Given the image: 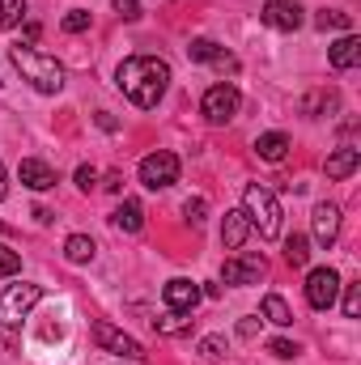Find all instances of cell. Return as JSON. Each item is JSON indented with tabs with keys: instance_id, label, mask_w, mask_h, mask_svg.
I'll list each match as a JSON object with an SVG mask.
<instances>
[{
	"instance_id": "f35d334b",
	"label": "cell",
	"mask_w": 361,
	"mask_h": 365,
	"mask_svg": "<svg viewBox=\"0 0 361 365\" xmlns=\"http://www.w3.org/2000/svg\"><path fill=\"white\" fill-rule=\"evenodd\" d=\"M4 191H9V182H4V166H0V200H4Z\"/></svg>"
},
{
	"instance_id": "7402d4cb",
	"label": "cell",
	"mask_w": 361,
	"mask_h": 365,
	"mask_svg": "<svg viewBox=\"0 0 361 365\" xmlns=\"http://www.w3.org/2000/svg\"><path fill=\"white\" fill-rule=\"evenodd\" d=\"M315 26L327 34V30H340V34H353V17L349 13H340V9H319L315 13Z\"/></svg>"
},
{
	"instance_id": "e575fe53",
	"label": "cell",
	"mask_w": 361,
	"mask_h": 365,
	"mask_svg": "<svg viewBox=\"0 0 361 365\" xmlns=\"http://www.w3.org/2000/svg\"><path fill=\"white\" fill-rule=\"evenodd\" d=\"M260 323H264V319H243V323H238V336H243V340H255V336H260Z\"/></svg>"
},
{
	"instance_id": "44dd1931",
	"label": "cell",
	"mask_w": 361,
	"mask_h": 365,
	"mask_svg": "<svg viewBox=\"0 0 361 365\" xmlns=\"http://www.w3.org/2000/svg\"><path fill=\"white\" fill-rule=\"evenodd\" d=\"M93 255H98V247H93L90 234H73V238L64 242V259H68V264H93Z\"/></svg>"
},
{
	"instance_id": "5bb4252c",
	"label": "cell",
	"mask_w": 361,
	"mask_h": 365,
	"mask_svg": "<svg viewBox=\"0 0 361 365\" xmlns=\"http://www.w3.org/2000/svg\"><path fill=\"white\" fill-rule=\"evenodd\" d=\"M327 64H332L336 73L357 68V64H361V38H357V34H340V38L332 43V51H327Z\"/></svg>"
},
{
	"instance_id": "ab89813d",
	"label": "cell",
	"mask_w": 361,
	"mask_h": 365,
	"mask_svg": "<svg viewBox=\"0 0 361 365\" xmlns=\"http://www.w3.org/2000/svg\"><path fill=\"white\" fill-rule=\"evenodd\" d=\"M0 86H4V77H0Z\"/></svg>"
},
{
	"instance_id": "7a4b0ae2",
	"label": "cell",
	"mask_w": 361,
	"mask_h": 365,
	"mask_svg": "<svg viewBox=\"0 0 361 365\" xmlns=\"http://www.w3.org/2000/svg\"><path fill=\"white\" fill-rule=\"evenodd\" d=\"M43 302V289L21 280V284H9L0 293V353H13V344L21 340V323L26 314Z\"/></svg>"
},
{
	"instance_id": "e0dca14e",
	"label": "cell",
	"mask_w": 361,
	"mask_h": 365,
	"mask_svg": "<svg viewBox=\"0 0 361 365\" xmlns=\"http://www.w3.org/2000/svg\"><path fill=\"white\" fill-rule=\"evenodd\" d=\"M357 166H361V149L357 145H340V149L327 158V179L332 182L349 179V175H357Z\"/></svg>"
},
{
	"instance_id": "1f68e13d",
	"label": "cell",
	"mask_w": 361,
	"mask_h": 365,
	"mask_svg": "<svg viewBox=\"0 0 361 365\" xmlns=\"http://www.w3.org/2000/svg\"><path fill=\"white\" fill-rule=\"evenodd\" d=\"M345 314H349V319L361 314V284H349V289H345Z\"/></svg>"
},
{
	"instance_id": "8d00e7d4",
	"label": "cell",
	"mask_w": 361,
	"mask_h": 365,
	"mask_svg": "<svg viewBox=\"0 0 361 365\" xmlns=\"http://www.w3.org/2000/svg\"><path fill=\"white\" fill-rule=\"evenodd\" d=\"M39 34H43V30H39V21H26V43H34Z\"/></svg>"
},
{
	"instance_id": "f546056e",
	"label": "cell",
	"mask_w": 361,
	"mask_h": 365,
	"mask_svg": "<svg viewBox=\"0 0 361 365\" xmlns=\"http://www.w3.org/2000/svg\"><path fill=\"white\" fill-rule=\"evenodd\" d=\"M268 353L276 357V361H293V357H298L302 349H298L293 340H268Z\"/></svg>"
},
{
	"instance_id": "4fadbf2b",
	"label": "cell",
	"mask_w": 361,
	"mask_h": 365,
	"mask_svg": "<svg viewBox=\"0 0 361 365\" xmlns=\"http://www.w3.org/2000/svg\"><path fill=\"white\" fill-rule=\"evenodd\" d=\"M310 230H315V242H319L323 251L336 247V238H340V208H336V204H319L315 217H310Z\"/></svg>"
},
{
	"instance_id": "83f0119b",
	"label": "cell",
	"mask_w": 361,
	"mask_h": 365,
	"mask_svg": "<svg viewBox=\"0 0 361 365\" xmlns=\"http://www.w3.org/2000/svg\"><path fill=\"white\" fill-rule=\"evenodd\" d=\"M17 272H21V255H17L9 242H0V280H4V276H17Z\"/></svg>"
},
{
	"instance_id": "4316f807",
	"label": "cell",
	"mask_w": 361,
	"mask_h": 365,
	"mask_svg": "<svg viewBox=\"0 0 361 365\" xmlns=\"http://www.w3.org/2000/svg\"><path fill=\"white\" fill-rule=\"evenodd\" d=\"M90 21H93L90 9H68L60 26H64V34H81V30H90Z\"/></svg>"
},
{
	"instance_id": "603a6c76",
	"label": "cell",
	"mask_w": 361,
	"mask_h": 365,
	"mask_svg": "<svg viewBox=\"0 0 361 365\" xmlns=\"http://www.w3.org/2000/svg\"><path fill=\"white\" fill-rule=\"evenodd\" d=\"M285 259H289V268H306L310 264V238L306 234H289L285 238Z\"/></svg>"
},
{
	"instance_id": "d590c367",
	"label": "cell",
	"mask_w": 361,
	"mask_h": 365,
	"mask_svg": "<svg viewBox=\"0 0 361 365\" xmlns=\"http://www.w3.org/2000/svg\"><path fill=\"white\" fill-rule=\"evenodd\" d=\"M98 128H102V132H115V128H119V123H115V119H111V115H106V110H98Z\"/></svg>"
},
{
	"instance_id": "9a60e30c",
	"label": "cell",
	"mask_w": 361,
	"mask_h": 365,
	"mask_svg": "<svg viewBox=\"0 0 361 365\" xmlns=\"http://www.w3.org/2000/svg\"><path fill=\"white\" fill-rule=\"evenodd\" d=\"M247 238H251V221H247V212H243V208H230L225 221H221V242H225V251H243Z\"/></svg>"
},
{
	"instance_id": "9c48e42d",
	"label": "cell",
	"mask_w": 361,
	"mask_h": 365,
	"mask_svg": "<svg viewBox=\"0 0 361 365\" xmlns=\"http://www.w3.org/2000/svg\"><path fill=\"white\" fill-rule=\"evenodd\" d=\"M260 21L268 26V30H280V34H293L302 21H306V9L298 4V0H268L264 9H260Z\"/></svg>"
},
{
	"instance_id": "836d02e7",
	"label": "cell",
	"mask_w": 361,
	"mask_h": 365,
	"mask_svg": "<svg viewBox=\"0 0 361 365\" xmlns=\"http://www.w3.org/2000/svg\"><path fill=\"white\" fill-rule=\"evenodd\" d=\"M73 179H77L81 191H93V187H98V170H93V166H77V175H73Z\"/></svg>"
},
{
	"instance_id": "52a82bcc",
	"label": "cell",
	"mask_w": 361,
	"mask_h": 365,
	"mask_svg": "<svg viewBox=\"0 0 361 365\" xmlns=\"http://www.w3.org/2000/svg\"><path fill=\"white\" fill-rule=\"evenodd\" d=\"M136 179L145 182L149 191H166L171 182H179V158H175L171 149H158V153L141 158V166H136Z\"/></svg>"
},
{
	"instance_id": "8fae6325",
	"label": "cell",
	"mask_w": 361,
	"mask_h": 365,
	"mask_svg": "<svg viewBox=\"0 0 361 365\" xmlns=\"http://www.w3.org/2000/svg\"><path fill=\"white\" fill-rule=\"evenodd\" d=\"M187 60H191V64H213V68H221V73H238V60H234L225 47H217L213 38H191V43H187Z\"/></svg>"
},
{
	"instance_id": "74e56055",
	"label": "cell",
	"mask_w": 361,
	"mask_h": 365,
	"mask_svg": "<svg viewBox=\"0 0 361 365\" xmlns=\"http://www.w3.org/2000/svg\"><path fill=\"white\" fill-rule=\"evenodd\" d=\"M119 187H123V179H119V175H106V191H115V195H119Z\"/></svg>"
},
{
	"instance_id": "f1b7e54d",
	"label": "cell",
	"mask_w": 361,
	"mask_h": 365,
	"mask_svg": "<svg viewBox=\"0 0 361 365\" xmlns=\"http://www.w3.org/2000/svg\"><path fill=\"white\" fill-rule=\"evenodd\" d=\"M200 357H204V361H221V357H225V340H221V336H204V340H200Z\"/></svg>"
},
{
	"instance_id": "277c9868",
	"label": "cell",
	"mask_w": 361,
	"mask_h": 365,
	"mask_svg": "<svg viewBox=\"0 0 361 365\" xmlns=\"http://www.w3.org/2000/svg\"><path fill=\"white\" fill-rule=\"evenodd\" d=\"M243 212H247V221H251V230H260V238H280V225H285V212H280V200L272 195L268 187H260V182H251L247 191H243Z\"/></svg>"
},
{
	"instance_id": "d6a6232c",
	"label": "cell",
	"mask_w": 361,
	"mask_h": 365,
	"mask_svg": "<svg viewBox=\"0 0 361 365\" xmlns=\"http://www.w3.org/2000/svg\"><path fill=\"white\" fill-rule=\"evenodd\" d=\"M115 13L123 21H141V0H115Z\"/></svg>"
},
{
	"instance_id": "7c38bea8",
	"label": "cell",
	"mask_w": 361,
	"mask_h": 365,
	"mask_svg": "<svg viewBox=\"0 0 361 365\" xmlns=\"http://www.w3.org/2000/svg\"><path fill=\"white\" fill-rule=\"evenodd\" d=\"M200 284L195 280H187V276H175V280H166V289H162V302H166V310H179V314H191L195 306H200Z\"/></svg>"
},
{
	"instance_id": "30bf717a",
	"label": "cell",
	"mask_w": 361,
	"mask_h": 365,
	"mask_svg": "<svg viewBox=\"0 0 361 365\" xmlns=\"http://www.w3.org/2000/svg\"><path fill=\"white\" fill-rule=\"evenodd\" d=\"M264 272H268L264 255H234V259L221 264V280L225 284H260Z\"/></svg>"
},
{
	"instance_id": "ba28073f",
	"label": "cell",
	"mask_w": 361,
	"mask_h": 365,
	"mask_svg": "<svg viewBox=\"0 0 361 365\" xmlns=\"http://www.w3.org/2000/svg\"><path fill=\"white\" fill-rule=\"evenodd\" d=\"M336 297H340V272L336 268H310V276H306V302L315 310H332Z\"/></svg>"
},
{
	"instance_id": "6da1fadb",
	"label": "cell",
	"mask_w": 361,
	"mask_h": 365,
	"mask_svg": "<svg viewBox=\"0 0 361 365\" xmlns=\"http://www.w3.org/2000/svg\"><path fill=\"white\" fill-rule=\"evenodd\" d=\"M115 86L119 93L141 106V110H153L166 90H171V64L162 56H128L119 68H115Z\"/></svg>"
},
{
	"instance_id": "cb8c5ba5",
	"label": "cell",
	"mask_w": 361,
	"mask_h": 365,
	"mask_svg": "<svg viewBox=\"0 0 361 365\" xmlns=\"http://www.w3.org/2000/svg\"><path fill=\"white\" fill-rule=\"evenodd\" d=\"M336 106H340V93H336V90H319V93H310V98L302 102V115L319 119L323 110H336Z\"/></svg>"
},
{
	"instance_id": "ffe728a7",
	"label": "cell",
	"mask_w": 361,
	"mask_h": 365,
	"mask_svg": "<svg viewBox=\"0 0 361 365\" xmlns=\"http://www.w3.org/2000/svg\"><path fill=\"white\" fill-rule=\"evenodd\" d=\"M255 153H260L264 162H285L289 136H285V132H264V136H255Z\"/></svg>"
},
{
	"instance_id": "d6986e66",
	"label": "cell",
	"mask_w": 361,
	"mask_h": 365,
	"mask_svg": "<svg viewBox=\"0 0 361 365\" xmlns=\"http://www.w3.org/2000/svg\"><path fill=\"white\" fill-rule=\"evenodd\" d=\"M260 319L272 323V327H289V323H293V310H289V302H285L280 293H268V297L260 302Z\"/></svg>"
},
{
	"instance_id": "2e32d148",
	"label": "cell",
	"mask_w": 361,
	"mask_h": 365,
	"mask_svg": "<svg viewBox=\"0 0 361 365\" xmlns=\"http://www.w3.org/2000/svg\"><path fill=\"white\" fill-rule=\"evenodd\" d=\"M17 179L26 182L30 191H51V187H56V170H51L47 162H39V158H26V162L17 166Z\"/></svg>"
},
{
	"instance_id": "484cf974",
	"label": "cell",
	"mask_w": 361,
	"mask_h": 365,
	"mask_svg": "<svg viewBox=\"0 0 361 365\" xmlns=\"http://www.w3.org/2000/svg\"><path fill=\"white\" fill-rule=\"evenodd\" d=\"M26 17V0H0V30H13Z\"/></svg>"
},
{
	"instance_id": "ac0fdd59",
	"label": "cell",
	"mask_w": 361,
	"mask_h": 365,
	"mask_svg": "<svg viewBox=\"0 0 361 365\" xmlns=\"http://www.w3.org/2000/svg\"><path fill=\"white\" fill-rule=\"evenodd\" d=\"M115 230H123V234H141L145 230V208H141V200H119V208H115Z\"/></svg>"
},
{
	"instance_id": "d4e9b609",
	"label": "cell",
	"mask_w": 361,
	"mask_h": 365,
	"mask_svg": "<svg viewBox=\"0 0 361 365\" xmlns=\"http://www.w3.org/2000/svg\"><path fill=\"white\" fill-rule=\"evenodd\" d=\"M153 327H158L162 336H183V331H191V314L166 310V319H153Z\"/></svg>"
},
{
	"instance_id": "5b68a950",
	"label": "cell",
	"mask_w": 361,
	"mask_h": 365,
	"mask_svg": "<svg viewBox=\"0 0 361 365\" xmlns=\"http://www.w3.org/2000/svg\"><path fill=\"white\" fill-rule=\"evenodd\" d=\"M238 106H243V93H238V86H230V81L208 86L204 98H200V115H204L208 123H230V119L238 115Z\"/></svg>"
},
{
	"instance_id": "4dcf8cb0",
	"label": "cell",
	"mask_w": 361,
	"mask_h": 365,
	"mask_svg": "<svg viewBox=\"0 0 361 365\" xmlns=\"http://www.w3.org/2000/svg\"><path fill=\"white\" fill-rule=\"evenodd\" d=\"M204 212H208V204H204V195H195V200H187V204H183V217H187L191 225H200V221H204Z\"/></svg>"
},
{
	"instance_id": "8992f818",
	"label": "cell",
	"mask_w": 361,
	"mask_h": 365,
	"mask_svg": "<svg viewBox=\"0 0 361 365\" xmlns=\"http://www.w3.org/2000/svg\"><path fill=\"white\" fill-rule=\"evenodd\" d=\"M90 336H93V344L102 349V353H115V357H123V361H141L145 357V344L141 340H132L128 331H119L115 323H106V319H98L90 327Z\"/></svg>"
},
{
	"instance_id": "3957f363",
	"label": "cell",
	"mask_w": 361,
	"mask_h": 365,
	"mask_svg": "<svg viewBox=\"0 0 361 365\" xmlns=\"http://www.w3.org/2000/svg\"><path fill=\"white\" fill-rule=\"evenodd\" d=\"M13 64H17V73H21V81H30V90L39 93H60L64 90V68H60V60L56 56H43V51H34L30 43L21 47H13Z\"/></svg>"
}]
</instances>
